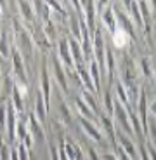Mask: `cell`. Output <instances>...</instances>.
Listing matches in <instances>:
<instances>
[{
	"label": "cell",
	"mask_w": 156,
	"mask_h": 160,
	"mask_svg": "<svg viewBox=\"0 0 156 160\" xmlns=\"http://www.w3.org/2000/svg\"><path fill=\"white\" fill-rule=\"evenodd\" d=\"M40 94L44 98V103L45 106H50V92H52V85H50V77H49V70H47V63L44 61L42 64V72H40Z\"/></svg>",
	"instance_id": "10"
},
{
	"label": "cell",
	"mask_w": 156,
	"mask_h": 160,
	"mask_svg": "<svg viewBox=\"0 0 156 160\" xmlns=\"http://www.w3.org/2000/svg\"><path fill=\"white\" fill-rule=\"evenodd\" d=\"M57 59L59 63L64 66V70L69 73H75V63L71 58V51H69V44H68V37L57 40Z\"/></svg>",
	"instance_id": "4"
},
{
	"label": "cell",
	"mask_w": 156,
	"mask_h": 160,
	"mask_svg": "<svg viewBox=\"0 0 156 160\" xmlns=\"http://www.w3.org/2000/svg\"><path fill=\"white\" fill-rule=\"evenodd\" d=\"M68 44H69V51H71V58H73V63H75V68L78 64H87L83 59V52H82L80 42H76L71 37H68Z\"/></svg>",
	"instance_id": "15"
},
{
	"label": "cell",
	"mask_w": 156,
	"mask_h": 160,
	"mask_svg": "<svg viewBox=\"0 0 156 160\" xmlns=\"http://www.w3.org/2000/svg\"><path fill=\"white\" fill-rule=\"evenodd\" d=\"M87 158H88V160H101L99 152L94 148L92 144H88V146H87Z\"/></svg>",
	"instance_id": "27"
},
{
	"label": "cell",
	"mask_w": 156,
	"mask_h": 160,
	"mask_svg": "<svg viewBox=\"0 0 156 160\" xmlns=\"http://www.w3.org/2000/svg\"><path fill=\"white\" fill-rule=\"evenodd\" d=\"M5 132H7V138H9V143L16 141V124H17V113L16 110L12 108L11 101L5 103Z\"/></svg>",
	"instance_id": "9"
},
{
	"label": "cell",
	"mask_w": 156,
	"mask_h": 160,
	"mask_svg": "<svg viewBox=\"0 0 156 160\" xmlns=\"http://www.w3.org/2000/svg\"><path fill=\"white\" fill-rule=\"evenodd\" d=\"M137 70L140 72V75L148 78L149 82H154V64H153V58L151 56H142L137 64Z\"/></svg>",
	"instance_id": "13"
},
{
	"label": "cell",
	"mask_w": 156,
	"mask_h": 160,
	"mask_svg": "<svg viewBox=\"0 0 156 160\" xmlns=\"http://www.w3.org/2000/svg\"><path fill=\"white\" fill-rule=\"evenodd\" d=\"M11 64H12V75L16 77V84L19 85H28V72H26V64H24V58L21 56V52L17 47L12 44L11 49Z\"/></svg>",
	"instance_id": "3"
},
{
	"label": "cell",
	"mask_w": 156,
	"mask_h": 160,
	"mask_svg": "<svg viewBox=\"0 0 156 160\" xmlns=\"http://www.w3.org/2000/svg\"><path fill=\"white\" fill-rule=\"evenodd\" d=\"M0 33H2V26H0Z\"/></svg>",
	"instance_id": "31"
},
{
	"label": "cell",
	"mask_w": 156,
	"mask_h": 160,
	"mask_svg": "<svg viewBox=\"0 0 156 160\" xmlns=\"http://www.w3.org/2000/svg\"><path fill=\"white\" fill-rule=\"evenodd\" d=\"M11 49H12V40H9V33L2 30V33H0V58L9 59L11 58Z\"/></svg>",
	"instance_id": "20"
},
{
	"label": "cell",
	"mask_w": 156,
	"mask_h": 160,
	"mask_svg": "<svg viewBox=\"0 0 156 160\" xmlns=\"http://www.w3.org/2000/svg\"><path fill=\"white\" fill-rule=\"evenodd\" d=\"M2 16H4V12H2V4H0V19H2Z\"/></svg>",
	"instance_id": "30"
},
{
	"label": "cell",
	"mask_w": 156,
	"mask_h": 160,
	"mask_svg": "<svg viewBox=\"0 0 156 160\" xmlns=\"http://www.w3.org/2000/svg\"><path fill=\"white\" fill-rule=\"evenodd\" d=\"M139 5V12H140V19H142V33L144 38L149 42L151 51L154 49V2L148 0V2H137Z\"/></svg>",
	"instance_id": "2"
},
{
	"label": "cell",
	"mask_w": 156,
	"mask_h": 160,
	"mask_svg": "<svg viewBox=\"0 0 156 160\" xmlns=\"http://www.w3.org/2000/svg\"><path fill=\"white\" fill-rule=\"evenodd\" d=\"M52 66H54V78H56V82L59 84V87L66 92L68 91V75H66V70H64V66L59 63L57 58L52 59Z\"/></svg>",
	"instance_id": "14"
},
{
	"label": "cell",
	"mask_w": 156,
	"mask_h": 160,
	"mask_svg": "<svg viewBox=\"0 0 156 160\" xmlns=\"http://www.w3.org/2000/svg\"><path fill=\"white\" fill-rule=\"evenodd\" d=\"M17 14H19V21L24 26H30V24H35L38 21L35 14V7H33L31 2H17L16 4Z\"/></svg>",
	"instance_id": "6"
},
{
	"label": "cell",
	"mask_w": 156,
	"mask_h": 160,
	"mask_svg": "<svg viewBox=\"0 0 156 160\" xmlns=\"http://www.w3.org/2000/svg\"><path fill=\"white\" fill-rule=\"evenodd\" d=\"M137 155H139L140 160H154L156 157H153L151 153L148 152V148H146V143H140V146L137 148Z\"/></svg>",
	"instance_id": "26"
},
{
	"label": "cell",
	"mask_w": 156,
	"mask_h": 160,
	"mask_svg": "<svg viewBox=\"0 0 156 160\" xmlns=\"http://www.w3.org/2000/svg\"><path fill=\"white\" fill-rule=\"evenodd\" d=\"M101 98H102V104L104 110H106V115L111 117L113 115V108H115V98H113V91L111 89H106V91L101 92Z\"/></svg>",
	"instance_id": "22"
},
{
	"label": "cell",
	"mask_w": 156,
	"mask_h": 160,
	"mask_svg": "<svg viewBox=\"0 0 156 160\" xmlns=\"http://www.w3.org/2000/svg\"><path fill=\"white\" fill-rule=\"evenodd\" d=\"M97 120H99V129L101 132H104L108 136L109 143L116 148V127H115V122H113V117L106 115V113H99L97 115Z\"/></svg>",
	"instance_id": "7"
},
{
	"label": "cell",
	"mask_w": 156,
	"mask_h": 160,
	"mask_svg": "<svg viewBox=\"0 0 156 160\" xmlns=\"http://www.w3.org/2000/svg\"><path fill=\"white\" fill-rule=\"evenodd\" d=\"M82 5V12H83V19H85V26L88 30V35L92 38L94 32L97 30V9H96V2H80Z\"/></svg>",
	"instance_id": "5"
},
{
	"label": "cell",
	"mask_w": 156,
	"mask_h": 160,
	"mask_svg": "<svg viewBox=\"0 0 156 160\" xmlns=\"http://www.w3.org/2000/svg\"><path fill=\"white\" fill-rule=\"evenodd\" d=\"M116 143H118V148L125 153L127 157H130L132 160H139V155H137V146L134 144V141L128 136H125L121 131L116 129Z\"/></svg>",
	"instance_id": "8"
},
{
	"label": "cell",
	"mask_w": 156,
	"mask_h": 160,
	"mask_svg": "<svg viewBox=\"0 0 156 160\" xmlns=\"http://www.w3.org/2000/svg\"><path fill=\"white\" fill-rule=\"evenodd\" d=\"M111 38H113V45L118 49H127L128 45H130V42H132V38H130V35H128L127 32H123V30L116 28L115 33H111Z\"/></svg>",
	"instance_id": "17"
},
{
	"label": "cell",
	"mask_w": 156,
	"mask_h": 160,
	"mask_svg": "<svg viewBox=\"0 0 156 160\" xmlns=\"http://www.w3.org/2000/svg\"><path fill=\"white\" fill-rule=\"evenodd\" d=\"M5 117H7V113H5V104L0 103V131L5 129Z\"/></svg>",
	"instance_id": "28"
},
{
	"label": "cell",
	"mask_w": 156,
	"mask_h": 160,
	"mask_svg": "<svg viewBox=\"0 0 156 160\" xmlns=\"http://www.w3.org/2000/svg\"><path fill=\"white\" fill-rule=\"evenodd\" d=\"M78 120H80L82 131H83L85 134L90 138V139L96 141V143H102L104 134L101 132V129H99V125H97V122H92V120H87V118H82V117H78Z\"/></svg>",
	"instance_id": "11"
},
{
	"label": "cell",
	"mask_w": 156,
	"mask_h": 160,
	"mask_svg": "<svg viewBox=\"0 0 156 160\" xmlns=\"http://www.w3.org/2000/svg\"><path fill=\"white\" fill-rule=\"evenodd\" d=\"M75 104H76V110L80 112V117H82V118H87V120H92V122H97V115H94L92 110L88 108L87 104H85L78 96H76V99H75Z\"/></svg>",
	"instance_id": "21"
},
{
	"label": "cell",
	"mask_w": 156,
	"mask_h": 160,
	"mask_svg": "<svg viewBox=\"0 0 156 160\" xmlns=\"http://www.w3.org/2000/svg\"><path fill=\"white\" fill-rule=\"evenodd\" d=\"M96 94H92V92H88V91H85V89H82V94H80V99L83 101L85 104H87L88 108L92 110V113L94 115H99L101 113V110H99V104H97V99H96Z\"/></svg>",
	"instance_id": "19"
},
{
	"label": "cell",
	"mask_w": 156,
	"mask_h": 160,
	"mask_svg": "<svg viewBox=\"0 0 156 160\" xmlns=\"http://www.w3.org/2000/svg\"><path fill=\"white\" fill-rule=\"evenodd\" d=\"M30 132H28V125H26V122H23V120H17V124H16V139L19 141H24V138L28 136Z\"/></svg>",
	"instance_id": "23"
},
{
	"label": "cell",
	"mask_w": 156,
	"mask_h": 160,
	"mask_svg": "<svg viewBox=\"0 0 156 160\" xmlns=\"http://www.w3.org/2000/svg\"><path fill=\"white\" fill-rule=\"evenodd\" d=\"M26 125H28V132H30V136L33 138V141L44 143V139H45L44 125H42V122H38V118H36V117L33 115V113H30V115H28Z\"/></svg>",
	"instance_id": "12"
},
{
	"label": "cell",
	"mask_w": 156,
	"mask_h": 160,
	"mask_svg": "<svg viewBox=\"0 0 156 160\" xmlns=\"http://www.w3.org/2000/svg\"><path fill=\"white\" fill-rule=\"evenodd\" d=\"M9 101H11L12 108L16 110V113H23L24 112V96L21 94V91L17 89L16 84L12 85V91H11V98H9Z\"/></svg>",
	"instance_id": "16"
},
{
	"label": "cell",
	"mask_w": 156,
	"mask_h": 160,
	"mask_svg": "<svg viewBox=\"0 0 156 160\" xmlns=\"http://www.w3.org/2000/svg\"><path fill=\"white\" fill-rule=\"evenodd\" d=\"M12 44L17 47V51L21 52L23 58H33L35 52V42L31 38V33L28 32V28L21 23L19 19L12 21Z\"/></svg>",
	"instance_id": "1"
},
{
	"label": "cell",
	"mask_w": 156,
	"mask_h": 160,
	"mask_svg": "<svg viewBox=\"0 0 156 160\" xmlns=\"http://www.w3.org/2000/svg\"><path fill=\"white\" fill-rule=\"evenodd\" d=\"M16 155H17V160H30V150L24 146L23 143H19L17 141V144H16Z\"/></svg>",
	"instance_id": "25"
},
{
	"label": "cell",
	"mask_w": 156,
	"mask_h": 160,
	"mask_svg": "<svg viewBox=\"0 0 156 160\" xmlns=\"http://www.w3.org/2000/svg\"><path fill=\"white\" fill-rule=\"evenodd\" d=\"M101 160H118V158H116V155H115V153L106 152V153H102V155H101Z\"/></svg>",
	"instance_id": "29"
},
{
	"label": "cell",
	"mask_w": 156,
	"mask_h": 160,
	"mask_svg": "<svg viewBox=\"0 0 156 160\" xmlns=\"http://www.w3.org/2000/svg\"><path fill=\"white\" fill-rule=\"evenodd\" d=\"M36 99H35V112H33V115L38 118V122H42L44 124L45 120H47V106H45V103H44V98H42V94H40V91L36 89Z\"/></svg>",
	"instance_id": "18"
},
{
	"label": "cell",
	"mask_w": 156,
	"mask_h": 160,
	"mask_svg": "<svg viewBox=\"0 0 156 160\" xmlns=\"http://www.w3.org/2000/svg\"><path fill=\"white\" fill-rule=\"evenodd\" d=\"M59 113H61V118H63V122L66 125H69L73 122V115H71V112H69V108H68V104L66 103L59 104Z\"/></svg>",
	"instance_id": "24"
}]
</instances>
